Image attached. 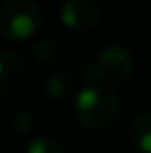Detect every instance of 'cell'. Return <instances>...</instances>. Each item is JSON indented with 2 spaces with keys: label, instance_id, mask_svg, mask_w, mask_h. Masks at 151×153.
Segmentation results:
<instances>
[{
  "label": "cell",
  "instance_id": "9",
  "mask_svg": "<svg viewBox=\"0 0 151 153\" xmlns=\"http://www.w3.org/2000/svg\"><path fill=\"white\" fill-rule=\"evenodd\" d=\"M27 153H66V151L58 142L43 136V138H35L27 146Z\"/></svg>",
  "mask_w": 151,
  "mask_h": 153
},
{
  "label": "cell",
  "instance_id": "10",
  "mask_svg": "<svg viewBox=\"0 0 151 153\" xmlns=\"http://www.w3.org/2000/svg\"><path fill=\"white\" fill-rule=\"evenodd\" d=\"M10 128L18 134H29L31 128H33V118L27 114L25 111L18 108L10 114Z\"/></svg>",
  "mask_w": 151,
  "mask_h": 153
},
{
  "label": "cell",
  "instance_id": "5",
  "mask_svg": "<svg viewBox=\"0 0 151 153\" xmlns=\"http://www.w3.org/2000/svg\"><path fill=\"white\" fill-rule=\"evenodd\" d=\"M27 79H29V68L21 56L10 51L0 52V93H18L27 85Z\"/></svg>",
  "mask_w": 151,
  "mask_h": 153
},
{
  "label": "cell",
  "instance_id": "11",
  "mask_svg": "<svg viewBox=\"0 0 151 153\" xmlns=\"http://www.w3.org/2000/svg\"><path fill=\"white\" fill-rule=\"evenodd\" d=\"M79 74H81V79H83V82H87V83L99 82L97 72H95V66H93V64H85V66L79 70Z\"/></svg>",
  "mask_w": 151,
  "mask_h": 153
},
{
  "label": "cell",
  "instance_id": "3",
  "mask_svg": "<svg viewBox=\"0 0 151 153\" xmlns=\"http://www.w3.org/2000/svg\"><path fill=\"white\" fill-rule=\"evenodd\" d=\"M97 72L99 82H105L109 85L124 83L134 72V56L124 47L110 45L101 51L97 62L93 64Z\"/></svg>",
  "mask_w": 151,
  "mask_h": 153
},
{
  "label": "cell",
  "instance_id": "6",
  "mask_svg": "<svg viewBox=\"0 0 151 153\" xmlns=\"http://www.w3.org/2000/svg\"><path fill=\"white\" fill-rule=\"evenodd\" d=\"M132 146L140 153H151V114H141L134 118L128 128Z\"/></svg>",
  "mask_w": 151,
  "mask_h": 153
},
{
  "label": "cell",
  "instance_id": "2",
  "mask_svg": "<svg viewBox=\"0 0 151 153\" xmlns=\"http://www.w3.org/2000/svg\"><path fill=\"white\" fill-rule=\"evenodd\" d=\"M41 22V8L33 0H4L0 4V33L12 41L33 37Z\"/></svg>",
  "mask_w": 151,
  "mask_h": 153
},
{
  "label": "cell",
  "instance_id": "1",
  "mask_svg": "<svg viewBox=\"0 0 151 153\" xmlns=\"http://www.w3.org/2000/svg\"><path fill=\"white\" fill-rule=\"evenodd\" d=\"M74 114L87 130H107L120 116V97L107 85H89L76 97Z\"/></svg>",
  "mask_w": 151,
  "mask_h": 153
},
{
  "label": "cell",
  "instance_id": "4",
  "mask_svg": "<svg viewBox=\"0 0 151 153\" xmlns=\"http://www.w3.org/2000/svg\"><path fill=\"white\" fill-rule=\"evenodd\" d=\"M62 23L78 33L93 31L103 19V10L95 0H68L60 12Z\"/></svg>",
  "mask_w": 151,
  "mask_h": 153
},
{
  "label": "cell",
  "instance_id": "8",
  "mask_svg": "<svg viewBox=\"0 0 151 153\" xmlns=\"http://www.w3.org/2000/svg\"><path fill=\"white\" fill-rule=\"evenodd\" d=\"M31 56H33L41 66H56L62 60V49L56 41L45 39V41H39L37 45H33Z\"/></svg>",
  "mask_w": 151,
  "mask_h": 153
},
{
  "label": "cell",
  "instance_id": "7",
  "mask_svg": "<svg viewBox=\"0 0 151 153\" xmlns=\"http://www.w3.org/2000/svg\"><path fill=\"white\" fill-rule=\"evenodd\" d=\"M76 89H78V82H76V78L72 74H68V72L53 74L45 82V91L53 99H68L76 93Z\"/></svg>",
  "mask_w": 151,
  "mask_h": 153
}]
</instances>
